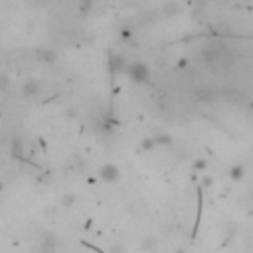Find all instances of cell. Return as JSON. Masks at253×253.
<instances>
[{"instance_id": "obj_1", "label": "cell", "mask_w": 253, "mask_h": 253, "mask_svg": "<svg viewBox=\"0 0 253 253\" xmlns=\"http://www.w3.org/2000/svg\"><path fill=\"white\" fill-rule=\"evenodd\" d=\"M119 168L115 166V164H105L103 168H101V178H103L105 182H115V180H119Z\"/></svg>"}, {"instance_id": "obj_2", "label": "cell", "mask_w": 253, "mask_h": 253, "mask_svg": "<svg viewBox=\"0 0 253 253\" xmlns=\"http://www.w3.org/2000/svg\"><path fill=\"white\" fill-rule=\"evenodd\" d=\"M142 249H144V251H150V253H155V251L159 249V239H157V237H150V235L144 237V239H142Z\"/></svg>"}, {"instance_id": "obj_3", "label": "cell", "mask_w": 253, "mask_h": 253, "mask_svg": "<svg viewBox=\"0 0 253 253\" xmlns=\"http://www.w3.org/2000/svg\"><path fill=\"white\" fill-rule=\"evenodd\" d=\"M56 237H52V235H47V237H44L42 239V251L44 253H52L54 249H56Z\"/></svg>"}, {"instance_id": "obj_4", "label": "cell", "mask_w": 253, "mask_h": 253, "mask_svg": "<svg viewBox=\"0 0 253 253\" xmlns=\"http://www.w3.org/2000/svg\"><path fill=\"white\" fill-rule=\"evenodd\" d=\"M243 172H245V170H243V166H233V168L230 170V174H231V178H233V180L243 178Z\"/></svg>"}, {"instance_id": "obj_5", "label": "cell", "mask_w": 253, "mask_h": 253, "mask_svg": "<svg viewBox=\"0 0 253 253\" xmlns=\"http://www.w3.org/2000/svg\"><path fill=\"white\" fill-rule=\"evenodd\" d=\"M109 253H127V247L123 243H113L111 249H109Z\"/></svg>"}, {"instance_id": "obj_6", "label": "cell", "mask_w": 253, "mask_h": 253, "mask_svg": "<svg viewBox=\"0 0 253 253\" xmlns=\"http://www.w3.org/2000/svg\"><path fill=\"white\" fill-rule=\"evenodd\" d=\"M75 204V196H64L62 198V206L64 208H69V206H73Z\"/></svg>"}, {"instance_id": "obj_7", "label": "cell", "mask_w": 253, "mask_h": 253, "mask_svg": "<svg viewBox=\"0 0 253 253\" xmlns=\"http://www.w3.org/2000/svg\"><path fill=\"white\" fill-rule=\"evenodd\" d=\"M176 253H186V251H184V249H178V251H176Z\"/></svg>"}]
</instances>
